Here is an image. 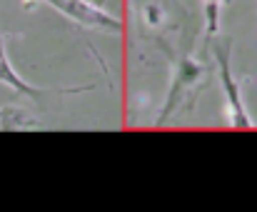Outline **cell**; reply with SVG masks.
Returning <instances> with one entry per match:
<instances>
[{
    "label": "cell",
    "instance_id": "cell-1",
    "mask_svg": "<svg viewBox=\"0 0 257 212\" xmlns=\"http://www.w3.org/2000/svg\"><path fill=\"white\" fill-rule=\"evenodd\" d=\"M48 3H53L60 13H65V15H70L78 23H85V25H117V20H112L110 15H105L97 8L85 5L83 0H48Z\"/></svg>",
    "mask_w": 257,
    "mask_h": 212
},
{
    "label": "cell",
    "instance_id": "cell-2",
    "mask_svg": "<svg viewBox=\"0 0 257 212\" xmlns=\"http://www.w3.org/2000/svg\"><path fill=\"white\" fill-rule=\"evenodd\" d=\"M0 80L3 83H8V85H13L15 90H23V93H30V88L10 70V65H8V60H5V55H3V45H0Z\"/></svg>",
    "mask_w": 257,
    "mask_h": 212
}]
</instances>
